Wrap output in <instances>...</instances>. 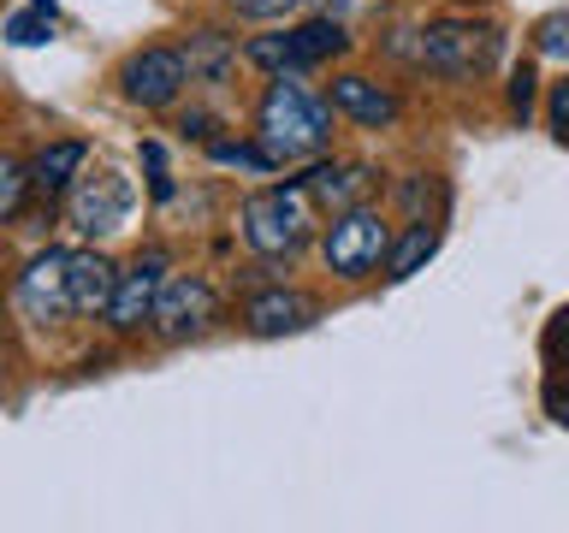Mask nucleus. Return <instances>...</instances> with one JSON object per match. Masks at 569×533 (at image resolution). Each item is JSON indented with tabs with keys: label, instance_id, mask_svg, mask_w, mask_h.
<instances>
[{
	"label": "nucleus",
	"instance_id": "nucleus-1",
	"mask_svg": "<svg viewBox=\"0 0 569 533\" xmlns=\"http://www.w3.org/2000/svg\"><path fill=\"white\" fill-rule=\"evenodd\" d=\"M332 137H338V107L327 101V89H315L302 71L267 78L256 101V142L279 167H302V160L327 154Z\"/></svg>",
	"mask_w": 569,
	"mask_h": 533
},
{
	"label": "nucleus",
	"instance_id": "nucleus-2",
	"mask_svg": "<svg viewBox=\"0 0 569 533\" xmlns=\"http://www.w3.org/2000/svg\"><path fill=\"white\" fill-rule=\"evenodd\" d=\"M238 231L243 243L256 249L261 261H284L291 266L302 249L320 238V208L302 178H284V184H261L238 202Z\"/></svg>",
	"mask_w": 569,
	"mask_h": 533
},
{
	"label": "nucleus",
	"instance_id": "nucleus-3",
	"mask_svg": "<svg viewBox=\"0 0 569 533\" xmlns=\"http://www.w3.org/2000/svg\"><path fill=\"white\" fill-rule=\"evenodd\" d=\"M505 60V30L487 18H433L416 30V71L439 83H480Z\"/></svg>",
	"mask_w": 569,
	"mask_h": 533
},
{
	"label": "nucleus",
	"instance_id": "nucleus-4",
	"mask_svg": "<svg viewBox=\"0 0 569 533\" xmlns=\"http://www.w3.org/2000/svg\"><path fill=\"white\" fill-rule=\"evenodd\" d=\"M391 238H398V225L380 213V202H356L345 213H327L315 243H320V261H327V273L338 284H368V279H380Z\"/></svg>",
	"mask_w": 569,
	"mask_h": 533
},
{
	"label": "nucleus",
	"instance_id": "nucleus-5",
	"mask_svg": "<svg viewBox=\"0 0 569 533\" xmlns=\"http://www.w3.org/2000/svg\"><path fill=\"white\" fill-rule=\"evenodd\" d=\"M220 326V291L202 279V273H167L154 296V314H149V332L160 344H190Z\"/></svg>",
	"mask_w": 569,
	"mask_h": 533
},
{
	"label": "nucleus",
	"instance_id": "nucleus-6",
	"mask_svg": "<svg viewBox=\"0 0 569 533\" xmlns=\"http://www.w3.org/2000/svg\"><path fill=\"white\" fill-rule=\"evenodd\" d=\"M131 208H137V190H131V178L113 172V167L78 172V184L66 190V213H71V225H78V238H89V243L113 238V231L131 220Z\"/></svg>",
	"mask_w": 569,
	"mask_h": 533
},
{
	"label": "nucleus",
	"instance_id": "nucleus-7",
	"mask_svg": "<svg viewBox=\"0 0 569 533\" xmlns=\"http://www.w3.org/2000/svg\"><path fill=\"white\" fill-rule=\"evenodd\" d=\"M190 89V71H184V53L154 42V48H137L124 53L119 66V95L142 107V113H167V107H178V95Z\"/></svg>",
	"mask_w": 569,
	"mask_h": 533
},
{
	"label": "nucleus",
	"instance_id": "nucleus-8",
	"mask_svg": "<svg viewBox=\"0 0 569 533\" xmlns=\"http://www.w3.org/2000/svg\"><path fill=\"white\" fill-rule=\"evenodd\" d=\"M320 314H327L320 296L302 291V284H284V279H267L261 291H249L238 302V326L249 338H297V332H309Z\"/></svg>",
	"mask_w": 569,
	"mask_h": 533
},
{
	"label": "nucleus",
	"instance_id": "nucleus-9",
	"mask_svg": "<svg viewBox=\"0 0 569 533\" xmlns=\"http://www.w3.org/2000/svg\"><path fill=\"white\" fill-rule=\"evenodd\" d=\"M167 284V249H142L131 266H119V284H113V302H107V332L113 338H137L149 332V314H154V296Z\"/></svg>",
	"mask_w": 569,
	"mask_h": 533
},
{
	"label": "nucleus",
	"instance_id": "nucleus-10",
	"mask_svg": "<svg viewBox=\"0 0 569 533\" xmlns=\"http://www.w3.org/2000/svg\"><path fill=\"white\" fill-rule=\"evenodd\" d=\"M302 184H309L320 220H327V213H345V208H356V202H373V195H380V167L327 149V154L302 160Z\"/></svg>",
	"mask_w": 569,
	"mask_h": 533
},
{
	"label": "nucleus",
	"instance_id": "nucleus-11",
	"mask_svg": "<svg viewBox=\"0 0 569 533\" xmlns=\"http://www.w3.org/2000/svg\"><path fill=\"white\" fill-rule=\"evenodd\" d=\"M327 101L338 107V119H350L356 131H391L403 119V95L368 71H332L327 83Z\"/></svg>",
	"mask_w": 569,
	"mask_h": 533
},
{
	"label": "nucleus",
	"instance_id": "nucleus-12",
	"mask_svg": "<svg viewBox=\"0 0 569 533\" xmlns=\"http://www.w3.org/2000/svg\"><path fill=\"white\" fill-rule=\"evenodd\" d=\"M18 314L36 326H60L71 320V291H66V249H36L18 273Z\"/></svg>",
	"mask_w": 569,
	"mask_h": 533
},
{
	"label": "nucleus",
	"instance_id": "nucleus-13",
	"mask_svg": "<svg viewBox=\"0 0 569 533\" xmlns=\"http://www.w3.org/2000/svg\"><path fill=\"white\" fill-rule=\"evenodd\" d=\"M178 53H184V71H190L196 89H231V83H238L243 48H238V36H231V30L196 24L184 42H178Z\"/></svg>",
	"mask_w": 569,
	"mask_h": 533
},
{
	"label": "nucleus",
	"instance_id": "nucleus-14",
	"mask_svg": "<svg viewBox=\"0 0 569 533\" xmlns=\"http://www.w3.org/2000/svg\"><path fill=\"white\" fill-rule=\"evenodd\" d=\"M119 284V261L101 255V243L66 249V291H71V314H107Z\"/></svg>",
	"mask_w": 569,
	"mask_h": 533
},
{
	"label": "nucleus",
	"instance_id": "nucleus-15",
	"mask_svg": "<svg viewBox=\"0 0 569 533\" xmlns=\"http://www.w3.org/2000/svg\"><path fill=\"white\" fill-rule=\"evenodd\" d=\"M356 48V36L345 18H327V12H309L302 24H291V71H315V66H332Z\"/></svg>",
	"mask_w": 569,
	"mask_h": 533
},
{
	"label": "nucleus",
	"instance_id": "nucleus-16",
	"mask_svg": "<svg viewBox=\"0 0 569 533\" xmlns=\"http://www.w3.org/2000/svg\"><path fill=\"white\" fill-rule=\"evenodd\" d=\"M83 167H89V142L83 137H60V142H48V149L30 154V190L60 195V190L78 184Z\"/></svg>",
	"mask_w": 569,
	"mask_h": 533
},
{
	"label": "nucleus",
	"instance_id": "nucleus-17",
	"mask_svg": "<svg viewBox=\"0 0 569 533\" xmlns=\"http://www.w3.org/2000/svg\"><path fill=\"white\" fill-rule=\"evenodd\" d=\"M439 243H445V225L439 220H409L398 238H391V249H386V266L380 273L391 279V284H403V279H416L427 261L439 255Z\"/></svg>",
	"mask_w": 569,
	"mask_h": 533
},
{
	"label": "nucleus",
	"instance_id": "nucleus-18",
	"mask_svg": "<svg viewBox=\"0 0 569 533\" xmlns=\"http://www.w3.org/2000/svg\"><path fill=\"white\" fill-rule=\"evenodd\" d=\"M391 202L403 208V220H439L445 202H451V190H445V178H433V172H409V178H398Z\"/></svg>",
	"mask_w": 569,
	"mask_h": 533
},
{
	"label": "nucleus",
	"instance_id": "nucleus-19",
	"mask_svg": "<svg viewBox=\"0 0 569 533\" xmlns=\"http://www.w3.org/2000/svg\"><path fill=\"white\" fill-rule=\"evenodd\" d=\"M208 160H213V167H238L249 178H273L279 172V160L267 154L261 142H231V137H213L208 142Z\"/></svg>",
	"mask_w": 569,
	"mask_h": 533
},
{
	"label": "nucleus",
	"instance_id": "nucleus-20",
	"mask_svg": "<svg viewBox=\"0 0 569 533\" xmlns=\"http://www.w3.org/2000/svg\"><path fill=\"white\" fill-rule=\"evenodd\" d=\"M243 66H256L261 78H279V71H291V30L249 36V42H243Z\"/></svg>",
	"mask_w": 569,
	"mask_h": 533
},
{
	"label": "nucleus",
	"instance_id": "nucleus-21",
	"mask_svg": "<svg viewBox=\"0 0 569 533\" xmlns=\"http://www.w3.org/2000/svg\"><path fill=\"white\" fill-rule=\"evenodd\" d=\"M528 48H533V60H558V66H569V7L546 12L540 24L528 30Z\"/></svg>",
	"mask_w": 569,
	"mask_h": 533
},
{
	"label": "nucleus",
	"instance_id": "nucleus-22",
	"mask_svg": "<svg viewBox=\"0 0 569 533\" xmlns=\"http://www.w3.org/2000/svg\"><path fill=\"white\" fill-rule=\"evenodd\" d=\"M533 101H540V71H533V60H516L510 78H505V107L516 124L533 119Z\"/></svg>",
	"mask_w": 569,
	"mask_h": 533
},
{
	"label": "nucleus",
	"instance_id": "nucleus-23",
	"mask_svg": "<svg viewBox=\"0 0 569 533\" xmlns=\"http://www.w3.org/2000/svg\"><path fill=\"white\" fill-rule=\"evenodd\" d=\"M24 195H30V167L18 154L0 149V225L18 220V208H24Z\"/></svg>",
	"mask_w": 569,
	"mask_h": 533
},
{
	"label": "nucleus",
	"instance_id": "nucleus-24",
	"mask_svg": "<svg viewBox=\"0 0 569 533\" xmlns=\"http://www.w3.org/2000/svg\"><path fill=\"white\" fill-rule=\"evenodd\" d=\"M48 36H53V18H48V12H36V7L7 18V42H12V48H42Z\"/></svg>",
	"mask_w": 569,
	"mask_h": 533
},
{
	"label": "nucleus",
	"instance_id": "nucleus-25",
	"mask_svg": "<svg viewBox=\"0 0 569 533\" xmlns=\"http://www.w3.org/2000/svg\"><path fill=\"white\" fill-rule=\"evenodd\" d=\"M309 7L327 12V18H345V24H368V18L391 12V0H309Z\"/></svg>",
	"mask_w": 569,
	"mask_h": 533
},
{
	"label": "nucleus",
	"instance_id": "nucleus-26",
	"mask_svg": "<svg viewBox=\"0 0 569 533\" xmlns=\"http://www.w3.org/2000/svg\"><path fill=\"white\" fill-rule=\"evenodd\" d=\"M540 350H546V362H551V368H569V302H563V309L546 320Z\"/></svg>",
	"mask_w": 569,
	"mask_h": 533
},
{
	"label": "nucleus",
	"instance_id": "nucleus-27",
	"mask_svg": "<svg viewBox=\"0 0 569 533\" xmlns=\"http://www.w3.org/2000/svg\"><path fill=\"white\" fill-rule=\"evenodd\" d=\"M540 403H546V415L558 421V426H569V368H551V373H546Z\"/></svg>",
	"mask_w": 569,
	"mask_h": 533
},
{
	"label": "nucleus",
	"instance_id": "nucleus-28",
	"mask_svg": "<svg viewBox=\"0 0 569 533\" xmlns=\"http://www.w3.org/2000/svg\"><path fill=\"white\" fill-rule=\"evenodd\" d=\"M220 7L249 18V24H273V18H284V12L297 7V0H220Z\"/></svg>",
	"mask_w": 569,
	"mask_h": 533
},
{
	"label": "nucleus",
	"instance_id": "nucleus-29",
	"mask_svg": "<svg viewBox=\"0 0 569 533\" xmlns=\"http://www.w3.org/2000/svg\"><path fill=\"white\" fill-rule=\"evenodd\" d=\"M172 131L184 137V142H202V149H208L213 131H220V119H213L208 107H190V113H178V119H172Z\"/></svg>",
	"mask_w": 569,
	"mask_h": 533
},
{
	"label": "nucleus",
	"instance_id": "nucleus-30",
	"mask_svg": "<svg viewBox=\"0 0 569 533\" xmlns=\"http://www.w3.org/2000/svg\"><path fill=\"white\" fill-rule=\"evenodd\" d=\"M546 124H551V137L569 149V78L563 83H551V95H546Z\"/></svg>",
	"mask_w": 569,
	"mask_h": 533
},
{
	"label": "nucleus",
	"instance_id": "nucleus-31",
	"mask_svg": "<svg viewBox=\"0 0 569 533\" xmlns=\"http://www.w3.org/2000/svg\"><path fill=\"white\" fill-rule=\"evenodd\" d=\"M149 195H154V202H172V195H178V184H172L167 167H149Z\"/></svg>",
	"mask_w": 569,
	"mask_h": 533
},
{
	"label": "nucleus",
	"instance_id": "nucleus-32",
	"mask_svg": "<svg viewBox=\"0 0 569 533\" xmlns=\"http://www.w3.org/2000/svg\"><path fill=\"white\" fill-rule=\"evenodd\" d=\"M142 167H167V149H160V142H142Z\"/></svg>",
	"mask_w": 569,
	"mask_h": 533
},
{
	"label": "nucleus",
	"instance_id": "nucleus-33",
	"mask_svg": "<svg viewBox=\"0 0 569 533\" xmlns=\"http://www.w3.org/2000/svg\"><path fill=\"white\" fill-rule=\"evenodd\" d=\"M36 12H48V18H60V0H30Z\"/></svg>",
	"mask_w": 569,
	"mask_h": 533
},
{
	"label": "nucleus",
	"instance_id": "nucleus-34",
	"mask_svg": "<svg viewBox=\"0 0 569 533\" xmlns=\"http://www.w3.org/2000/svg\"><path fill=\"white\" fill-rule=\"evenodd\" d=\"M451 7H487V0H451Z\"/></svg>",
	"mask_w": 569,
	"mask_h": 533
}]
</instances>
